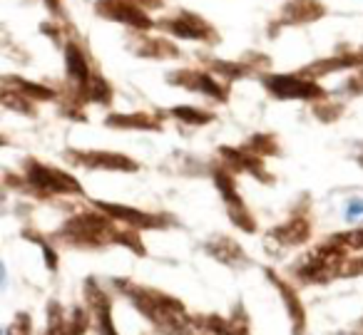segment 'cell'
<instances>
[{"label": "cell", "mask_w": 363, "mask_h": 335, "mask_svg": "<svg viewBox=\"0 0 363 335\" xmlns=\"http://www.w3.org/2000/svg\"><path fill=\"white\" fill-rule=\"evenodd\" d=\"M67 62H70V72H75V75L77 72H80V75L85 72V62H82V55L75 50V47L67 50Z\"/></svg>", "instance_id": "cell-1"}, {"label": "cell", "mask_w": 363, "mask_h": 335, "mask_svg": "<svg viewBox=\"0 0 363 335\" xmlns=\"http://www.w3.org/2000/svg\"><path fill=\"white\" fill-rule=\"evenodd\" d=\"M348 219L351 221L363 219V201H351V206H348Z\"/></svg>", "instance_id": "cell-2"}]
</instances>
